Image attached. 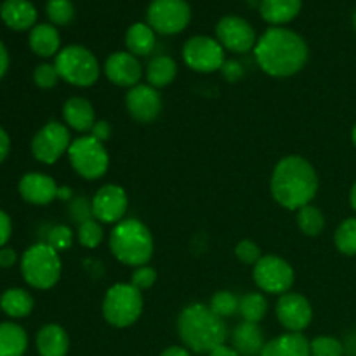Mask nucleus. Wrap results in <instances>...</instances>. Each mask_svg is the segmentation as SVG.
Instances as JSON below:
<instances>
[{
  "mask_svg": "<svg viewBox=\"0 0 356 356\" xmlns=\"http://www.w3.org/2000/svg\"><path fill=\"white\" fill-rule=\"evenodd\" d=\"M254 56L264 73L278 79L301 72L309 58L305 38L284 26H271L257 38Z\"/></svg>",
  "mask_w": 356,
  "mask_h": 356,
  "instance_id": "obj_1",
  "label": "nucleus"
},
{
  "mask_svg": "<svg viewBox=\"0 0 356 356\" xmlns=\"http://www.w3.org/2000/svg\"><path fill=\"white\" fill-rule=\"evenodd\" d=\"M318 193V174L306 159L291 155L282 159L271 174V195L289 211L312 204Z\"/></svg>",
  "mask_w": 356,
  "mask_h": 356,
  "instance_id": "obj_2",
  "label": "nucleus"
},
{
  "mask_svg": "<svg viewBox=\"0 0 356 356\" xmlns=\"http://www.w3.org/2000/svg\"><path fill=\"white\" fill-rule=\"evenodd\" d=\"M177 334L184 346L193 353H211L226 344L229 337L228 325L207 305H188L177 316Z\"/></svg>",
  "mask_w": 356,
  "mask_h": 356,
  "instance_id": "obj_3",
  "label": "nucleus"
},
{
  "mask_svg": "<svg viewBox=\"0 0 356 356\" xmlns=\"http://www.w3.org/2000/svg\"><path fill=\"white\" fill-rule=\"evenodd\" d=\"M153 235L138 219H122L110 233V250L115 259L127 266H145L153 256Z\"/></svg>",
  "mask_w": 356,
  "mask_h": 356,
  "instance_id": "obj_4",
  "label": "nucleus"
},
{
  "mask_svg": "<svg viewBox=\"0 0 356 356\" xmlns=\"http://www.w3.org/2000/svg\"><path fill=\"white\" fill-rule=\"evenodd\" d=\"M61 270L59 252L45 242L28 247L21 257V275L24 282L38 291L54 287L61 278Z\"/></svg>",
  "mask_w": 356,
  "mask_h": 356,
  "instance_id": "obj_5",
  "label": "nucleus"
},
{
  "mask_svg": "<svg viewBox=\"0 0 356 356\" xmlns=\"http://www.w3.org/2000/svg\"><path fill=\"white\" fill-rule=\"evenodd\" d=\"M145 299L143 292L132 284H115L106 291L103 299V316L111 327L127 329L143 315Z\"/></svg>",
  "mask_w": 356,
  "mask_h": 356,
  "instance_id": "obj_6",
  "label": "nucleus"
},
{
  "mask_svg": "<svg viewBox=\"0 0 356 356\" xmlns=\"http://www.w3.org/2000/svg\"><path fill=\"white\" fill-rule=\"evenodd\" d=\"M59 79L75 87H90L99 80L101 66L96 56L83 45H68L54 59Z\"/></svg>",
  "mask_w": 356,
  "mask_h": 356,
  "instance_id": "obj_7",
  "label": "nucleus"
},
{
  "mask_svg": "<svg viewBox=\"0 0 356 356\" xmlns=\"http://www.w3.org/2000/svg\"><path fill=\"white\" fill-rule=\"evenodd\" d=\"M68 159L73 170L87 181L103 177L110 167V155L104 148V143L97 141L92 136H80L73 139L68 149Z\"/></svg>",
  "mask_w": 356,
  "mask_h": 356,
  "instance_id": "obj_8",
  "label": "nucleus"
},
{
  "mask_svg": "<svg viewBox=\"0 0 356 356\" xmlns=\"http://www.w3.org/2000/svg\"><path fill=\"white\" fill-rule=\"evenodd\" d=\"M149 26L160 35H177L191 21V7L186 0H153L146 10Z\"/></svg>",
  "mask_w": 356,
  "mask_h": 356,
  "instance_id": "obj_9",
  "label": "nucleus"
},
{
  "mask_svg": "<svg viewBox=\"0 0 356 356\" xmlns=\"http://www.w3.org/2000/svg\"><path fill=\"white\" fill-rule=\"evenodd\" d=\"M254 282L266 294L284 296L291 292L296 275L291 264L278 256H263L254 266Z\"/></svg>",
  "mask_w": 356,
  "mask_h": 356,
  "instance_id": "obj_10",
  "label": "nucleus"
},
{
  "mask_svg": "<svg viewBox=\"0 0 356 356\" xmlns=\"http://www.w3.org/2000/svg\"><path fill=\"white\" fill-rule=\"evenodd\" d=\"M72 141L68 125L56 120L47 122L31 139V153L38 162L51 165L68 153Z\"/></svg>",
  "mask_w": 356,
  "mask_h": 356,
  "instance_id": "obj_11",
  "label": "nucleus"
},
{
  "mask_svg": "<svg viewBox=\"0 0 356 356\" xmlns=\"http://www.w3.org/2000/svg\"><path fill=\"white\" fill-rule=\"evenodd\" d=\"M183 61L193 72L214 73L225 65V49L216 38L197 35L183 45Z\"/></svg>",
  "mask_w": 356,
  "mask_h": 356,
  "instance_id": "obj_12",
  "label": "nucleus"
},
{
  "mask_svg": "<svg viewBox=\"0 0 356 356\" xmlns=\"http://www.w3.org/2000/svg\"><path fill=\"white\" fill-rule=\"evenodd\" d=\"M216 40L222 49L235 54H245L257 44V35L252 24L240 16H225L216 24Z\"/></svg>",
  "mask_w": 356,
  "mask_h": 356,
  "instance_id": "obj_13",
  "label": "nucleus"
},
{
  "mask_svg": "<svg viewBox=\"0 0 356 356\" xmlns=\"http://www.w3.org/2000/svg\"><path fill=\"white\" fill-rule=\"evenodd\" d=\"M127 193L118 184H104L92 198L94 219L101 225H118L127 212Z\"/></svg>",
  "mask_w": 356,
  "mask_h": 356,
  "instance_id": "obj_14",
  "label": "nucleus"
},
{
  "mask_svg": "<svg viewBox=\"0 0 356 356\" xmlns=\"http://www.w3.org/2000/svg\"><path fill=\"white\" fill-rule=\"evenodd\" d=\"M277 318L287 332H301L309 327L313 320V308L308 299L298 292L280 296L277 302Z\"/></svg>",
  "mask_w": 356,
  "mask_h": 356,
  "instance_id": "obj_15",
  "label": "nucleus"
},
{
  "mask_svg": "<svg viewBox=\"0 0 356 356\" xmlns=\"http://www.w3.org/2000/svg\"><path fill=\"white\" fill-rule=\"evenodd\" d=\"M125 106L129 115L139 124H152L162 113V96L159 89L152 87L149 83H138L136 87L129 89L125 96Z\"/></svg>",
  "mask_w": 356,
  "mask_h": 356,
  "instance_id": "obj_16",
  "label": "nucleus"
},
{
  "mask_svg": "<svg viewBox=\"0 0 356 356\" xmlns=\"http://www.w3.org/2000/svg\"><path fill=\"white\" fill-rule=\"evenodd\" d=\"M103 72L106 79L115 86L132 89V87L141 82L143 66L138 61V58L132 56L131 52L118 51L110 54V58L104 61Z\"/></svg>",
  "mask_w": 356,
  "mask_h": 356,
  "instance_id": "obj_17",
  "label": "nucleus"
},
{
  "mask_svg": "<svg viewBox=\"0 0 356 356\" xmlns=\"http://www.w3.org/2000/svg\"><path fill=\"white\" fill-rule=\"evenodd\" d=\"M21 198L28 204L33 205H47L54 198H58V184L51 176L42 172H28L24 174L17 184Z\"/></svg>",
  "mask_w": 356,
  "mask_h": 356,
  "instance_id": "obj_18",
  "label": "nucleus"
},
{
  "mask_svg": "<svg viewBox=\"0 0 356 356\" xmlns=\"http://www.w3.org/2000/svg\"><path fill=\"white\" fill-rule=\"evenodd\" d=\"M0 17L10 30H31L37 23V9L30 0H6L0 6Z\"/></svg>",
  "mask_w": 356,
  "mask_h": 356,
  "instance_id": "obj_19",
  "label": "nucleus"
},
{
  "mask_svg": "<svg viewBox=\"0 0 356 356\" xmlns=\"http://www.w3.org/2000/svg\"><path fill=\"white\" fill-rule=\"evenodd\" d=\"M264 344L266 341L259 323L242 322L233 329L232 346L240 356H261Z\"/></svg>",
  "mask_w": 356,
  "mask_h": 356,
  "instance_id": "obj_20",
  "label": "nucleus"
},
{
  "mask_svg": "<svg viewBox=\"0 0 356 356\" xmlns=\"http://www.w3.org/2000/svg\"><path fill=\"white\" fill-rule=\"evenodd\" d=\"M63 118L70 129L79 132H90L96 124L94 106L86 97H72L63 104Z\"/></svg>",
  "mask_w": 356,
  "mask_h": 356,
  "instance_id": "obj_21",
  "label": "nucleus"
},
{
  "mask_svg": "<svg viewBox=\"0 0 356 356\" xmlns=\"http://www.w3.org/2000/svg\"><path fill=\"white\" fill-rule=\"evenodd\" d=\"M261 356H312V350L305 334L285 332L268 341Z\"/></svg>",
  "mask_w": 356,
  "mask_h": 356,
  "instance_id": "obj_22",
  "label": "nucleus"
},
{
  "mask_svg": "<svg viewBox=\"0 0 356 356\" xmlns=\"http://www.w3.org/2000/svg\"><path fill=\"white\" fill-rule=\"evenodd\" d=\"M35 344L40 356H66L70 351V336L61 325L49 323L37 332Z\"/></svg>",
  "mask_w": 356,
  "mask_h": 356,
  "instance_id": "obj_23",
  "label": "nucleus"
},
{
  "mask_svg": "<svg viewBox=\"0 0 356 356\" xmlns=\"http://www.w3.org/2000/svg\"><path fill=\"white\" fill-rule=\"evenodd\" d=\"M302 0H261L259 13L266 23L273 26H282L299 16Z\"/></svg>",
  "mask_w": 356,
  "mask_h": 356,
  "instance_id": "obj_24",
  "label": "nucleus"
},
{
  "mask_svg": "<svg viewBox=\"0 0 356 356\" xmlns=\"http://www.w3.org/2000/svg\"><path fill=\"white\" fill-rule=\"evenodd\" d=\"M28 44H30L31 51L40 58H52V56H58L59 47H61V37L54 24L40 23L35 24L30 30Z\"/></svg>",
  "mask_w": 356,
  "mask_h": 356,
  "instance_id": "obj_25",
  "label": "nucleus"
},
{
  "mask_svg": "<svg viewBox=\"0 0 356 356\" xmlns=\"http://www.w3.org/2000/svg\"><path fill=\"white\" fill-rule=\"evenodd\" d=\"M125 45H127V52H131L132 56L146 58L155 51V30L148 23H134L132 26H129L127 33H125Z\"/></svg>",
  "mask_w": 356,
  "mask_h": 356,
  "instance_id": "obj_26",
  "label": "nucleus"
},
{
  "mask_svg": "<svg viewBox=\"0 0 356 356\" xmlns=\"http://www.w3.org/2000/svg\"><path fill=\"white\" fill-rule=\"evenodd\" d=\"M28 348V336L14 322L0 323V356H23Z\"/></svg>",
  "mask_w": 356,
  "mask_h": 356,
  "instance_id": "obj_27",
  "label": "nucleus"
},
{
  "mask_svg": "<svg viewBox=\"0 0 356 356\" xmlns=\"http://www.w3.org/2000/svg\"><path fill=\"white\" fill-rule=\"evenodd\" d=\"M35 301L31 294L24 289H7L0 298V309L10 318H24L33 312Z\"/></svg>",
  "mask_w": 356,
  "mask_h": 356,
  "instance_id": "obj_28",
  "label": "nucleus"
},
{
  "mask_svg": "<svg viewBox=\"0 0 356 356\" xmlns=\"http://www.w3.org/2000/svg\"><path fill=\"white\" fill-rule=\"evenodd\" d=\"M177 75V65L170 56L160 54L152 58V61L146 66V80L155 89L170 86Z\"/></svg>",
  "mask_w": 356,
  "mask_h": 356,
  "instance_id": "obj_29",
  "label": "nucleus"
},
{
  "mask_svg": "<svg viewBox=\"0 0 356 356\" xmlns=\"http://www.w3.org/2000/svg\"><path fill=\"white\" fill-rule=\"evenodd\" d=\"M240 316L243 322L259 323L268 313V301L261 292H249L240 298Z\"/></svg>",
  "mask_w": 356,
  "mask_h": 356,
  "instance_id": "obj_30",
  "label": "nucleus"
},
{
  "mask_svg": "<svg viewBox=\"0 0 356 356\" xmlns=\"http://www.w3.org/2000/svg\"><path fill=\"white\" fill-rule=\"evenodd\" d=\"M298 226L306 236H318L325 228V216L315 205H305L298 211Z\"/></svg>",
  "mask_w": 356,
  "mask_h": 356,
  "instance_id": "obj_31",
  "label": "nucleus"
},
{
  "mask_svg": "<svg viewBox=\"0 0 356 356\" xmlns=\"http://www.w3.org/2000/svg\"><path fill=\"white\" fill-rule=\"evenodd\" d=\"M336 249L344 256H356V218H348L334 233Z\"/></svg>",
  "mask_w": 356,
  "mask_h": 356,
  "instance_id": "obj_32",
  "label": "nucleus"
},
{
  "mask_svg": "<svg viewBox=\"0 0 356 356\" xmlns=\"http://www.w3.org/2000/svg\"><path fill=\"white\" fill-rule=\"evenodd\" d=\"M45 13L54 26H68L75 19V7L72 0H47Z\"/></svg>",
  "mask_w": 356,
  "mask_h": 356,
  "instance_id": "obj_33",
  "label": "nucleus"
},
{
  "mask_svg": "<svg viewBox=\"0 0 356 356\" xmlns=\"http://www.w3.org/2000/svg\"><path fill=\"white\" fill-rule=\"evenodd\" d=\"M209 308H211L216 315L221 316L222 320L229 318V316H233L235 313H238L240 298L229 291H219L212 296L211 302H209Z\"/></svg>",
  "mask_w": 356,
  "mask_h": 356,
  "instance_id": "obj_34",
  "label": "nucleus"
},
{
  "mask_svg": "<svg viewBox=\"0 0 356 356\" xmlns=\"http://www.w3.org/2000/svg\"><path fill=\"white\" fill-rule=\"evenodd\" d=\"M76 238H79L80 245H83L86 249H96L97 245H101V242L104 238L103 225L94 218L82 222V225H79Z\"/></svg>",
  "mask_w": 356,
  "mask_h": 356,
  "instance_id": "obj_35",
  "label": "nucleus"
},
{
  "mask_svg": "<svg viewBox=\"0 0 356 356\" xmlns=\"http://www.w3.org/2000/svg\"><path fill=\"white\" fill-rule=\"evenodd\" d=\"M312 356H344V343L332 336H318L309 341Z\"/></svg>",
  "mask_w": 356,
  "mask_h": 356,
  "instance_id": "obj_36",
  "label": "nucleus"
},
{
  "mask_svg": "<svg viewBox=\"0 0 356 356\" xmlns=\"http://www.w3.org/2000/svg\"><path fill=\"white\" fill-rule=\"evenodd\" d=\"M59 73L56 70L54 65H49V63H42L35 68L33 72V82L35 86L40 87V89H52V87L58 86L59 82Z\"/></svg>",
  "mask_w": 356,
  "mask_h": 356,
  "instance_id": "obj_37",
  "label": "nucleus"
},
{
  "mask_svg": "<svg viewBox=\"0 0 356 356\" xmlns=\"http://www.w3.org/2000/svg\"><path fill=\"white\" fill-rule=\"evenodd\" d=\"M72 242H73L72 229L65 225H59V226H54V228H51V232H49V236H47V242L45 243L54 247V249L59 252V250L70 249Z\"/></svg>",
  "mask_w": 356,
  "mask_h": 356,
  "instance_id": "obj_38",
  "label": "nucleus"
},
{
  "mask_svg": "<svg viewBox=\"0 0 356 356\" xmlns=\"http://www.w3.org/2000/svg\"><path fill=\"white\" fill-rule=\"evenodd\" d=\"M235 256L238 257L240 263L256 266L257 261L263 257V254H261L259 245L254 243L252 240H242V242H238V245L235 247Z\"/></svg>",
  "mask_w": 356,
  "mask_h": 356,
  "instance_id": "obj_39",
  "label": "nucleus"
},
{
  "mask_svg": "<svg viewBox=\"0 0 356 356\" xmlns=\"http://www.w3.org/2000/svg\"><path fill=\"white\" fill-rule=\"evenodd\" d=\"M156 282V271L153 270L152 266L145 264V266H139L136 268L134 273H132V280L131 284L134 285L138 291H146V289L153 287Z\"/></svg>",
  "mask_w": 356,
  "mask_h": 356,
  "instance_id": "obj_40",
  "label": "nucleus"
},
{
  "mask_svg": "<svg viewBox=\"0 0 356 356\" xmlns=\"http://www.w3.org/2000/svg\"><path fill=\"white\" fill-rule=\"evenodd\" d=\"M70 216L76 225H82V222L92 219V202H89L87 198H75L72 202V207H70Z\"/></svg>",
  "mask_w": 356,
  "mask_h": 356,
  "instance_id": "obj_41",
  "label": "nucleus"
},
{
  "mask_svg": "<svg viewBox=\"0 0 356 356\" xmlns=\"http://www.w3.org/2000/svg\"><path fill=\"white\" fill-rule=\"evenodd\" d=\"M221 73L228 82H238V80L243 76V68L238 61L229 59V61H225V65H222L221 68Z\"/></svg>",
  "mask_w": 356,
  "mask_h": 356,
  "instance_id": "obj_42",
  "label": "nucleus"
},
{
  "mask_svg": "<svg viewBox=\"0 0 356 356\" xmlns=\"http://www.w3.org/2000/svg\"><path fill=\"white\" fill-rule=\"evenodd\" d=\"M10 235H13V222H10V218L6 212L0 211V249L6 247Z\"/></svg>",
  "mask_w": 356,
  "mask_h": 356,
  "instance_id": "obj_43",
  "label": "nucleus"
},
{
  "mask_svg": "<svg viewBox=\"0 0 356 356\" xmlns=\"http://www.w3.org/2000/svg\"><path fill=\"white\" fill-rule=\"evenodd\" d=\"M90 136H92V138H96L97 141H101V143L108 141V139H110V136H111L110 124H108L106 120H96L92 131H90Z\"/></svg>",
  "mask_w": 356,
  "mask_h": 356,
  "instance_id": "obj_44",
  "label": "nucleus"
},
{
  "mask_svg": "<svg viewBox=\"0 0 356 356\" xmlns=\"http://www.w3.org/2000/svg\"><path fill=\"white\" fill-rule=\"evenodd\" d=\"M17 263V254L14 249L2 247L0 249V268H10Z\"/></svg>",
  "mask_w": 356,
  "mask_h": 356,
  "instance_id": "obj_45",
  "label": "nucleus"
},
{
  "mask_svg": "<svg viewBox=\"0 0 356 356\" xmlns=\"http://www.w3.org/2000/svg\"><path fill=\"white\" fill-rule=\"evenodd\" d=\"M9 149H10L9 134H7V132L0 127V163L7 159V155H9Z\"/></svg>",
  "mask_w": 356,
  "mask_h": 356,
  "instance_id": "obj_46",
  "label": "nucleus"
},
{
  "mask_svg": "<svg viewBox=\"0 0 356 356\" xmlns=\"http://www.w3.org/2000/svg\"><path fill=\"white\" fill-rule=\"evenodd\" d=\"M7 68H9V52H7L6 45L0 42V80L7 73Z\"/></svg>",
  "mask_w": 356,
  "mask_h": 356,
  "instance_id": "obj_47",
  "label": "nucleus"
},
{
  "mask_svg": "<svg viewBox=\"0 0 356 356\" xmlns=\"http://www.w3.org/2000/svg\"><path fill=\"white\" fill-rule=\"evenodd\" d=\"M160 356H191L190 350L188 348H183V346H170L167 348V350H163Z\"/></svg>",
  "mask_w": 356,
  "mask_h": 356,
  "instance_id": "obj_48",
  "label": "nucleus"
},
{
  "mask_svg": "<svg viewBox=\"0 0 356 356\" xmlns=\"http://www.w3.org/2000/svg\"><path fill=\"white\" fill-rule=\"evenodd\" d=\"M209 356H240V355L236 353L233 346H226V344H222V346L212 350L211 353H209Z\"/></svg>",
  "mask_w": 356,
  "mask_h": 356,
  "instance_id": "obj_49",
  "label": "nucleus"
},
{
  "mask_svg": "<svg viewBox=\"0 0 356 356\" xmlns=\"http://www.w3.org/2000/svg\"><path fill=\"white\" fill-rule=\"evenodd\" d=\"M344 351H346V355L356 356V332L351 334L346 339V343H344Z\"/></svg>",
  "mask_w": 356,
  "mask_h": 356,
  "instance_id": "obj_50",
  "label": "nucleus"
},
{
  "mask_svg": "<svg viewBox=\"0 0 356 356\" xmlns=\"http://www.w3.org/2000/svg\"><path fill=\"white\" fill-rule=\"evenodd\" d=\"M350 204L351 207H353V211L356 212V181L353 186H351V191H350Z\"/></svg>",
  "mask_w": 356,
  "mask_h": 356,
  "instance_id": "obj_51",
  "label": "nucleus"
},
{
  "mask_svg": "<svg viewBox=\"0 0 356 356\" xmlns=\"http://www.w3.org/2000/svg\"><path fill=\"white\" fill-rule=\"evenodd\" d=\"M58 197L59 198H70L72 197V190H70V188H59Z\"/></svg>",
  "mask_w": 356,
  "mask_h": 356,
  "instance_id": "obj_52",
  "label": "nucleus"
},
{
  "mask_svg": "<svg viewBox=\"0 0 356 356\" xmlns=\"http://www.w3.org/2000/svg\"><path fill=\"white\" fill-rule=\"evenodd\" d=\"M351 141H353V145L356 146V124L353 125V131H351Z\"/></svg>",
  "mask_w": 356,
  "mask_h": 356,
  "instance_id": "obj_53",
  "label": "nucleus"
},
{
  "mask_svg": "<svg viewBox=\"0 0 356 356\" xmlns=\"http://www.w3.org/2000/svg\"><path fill=\"white\" fill-rule=\"evenodd\" d=\"M353 26H355V30H356V10H355V14H353Z\"/></svg>",
  "mask_w": 356,
  "mask_h": 356,
  "instance_id": "obj_54",
  "label": "nucleus"
}]
</instances>
